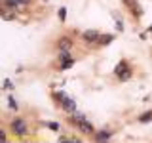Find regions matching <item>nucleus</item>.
<instances>
[{"label": "nucleus", "mask_w": 152, "mask_h": 143, "mask_svg": "<svg viewBox=\"0 0 152 143\" xmlns=\"http://www.w3.org/2000/svg\"><path fill=\"white\" fill-rule=\"evenodd\" d=\"M114 27H116V31H118V32H124V21H122V19H116Z\"/></svg>", "instance_id": "obj_16"}, {"label": "nucleus", "mask_w": 152, "mask_h": 143, "mask_svg": "<svg viewBox=\"0 0 152 143\" xmlns=\"http://www.w3.org/2000/svg\"><path fill=\"white\" fill-rule=\"evenodd\" d=\"M8 137H6V130H0V141H6Z\"/></svg>", "instance_id": "obj_19"}, {"label": "nucleus", "mask_w": 152, "mask_h": 143, "mask_svg": "<svg viewBox=\"0 0 152 143\" xmlns=\"http://www.w3.org/2000/svg\"><path fill=\"white\" fill-rule=\"evenodd\" d=\"M72 46H74V42L70 40L69 36H61L59 40H57V48H59V50H72Z\"/></svg>", "instance_id": "obj_6"}, {"label": "nucleus", "mask_w": 152, "mask_h": 143, "mask_svg": "<svg viewBox=\"0 0 152 143\" xmlns=\"http://www.w3.org/2000/svg\"><path fill=\"white\" fill-rule=\"evenodd\" d=\"M42 2H48V0H42Z\"/></svg>", "instance_id": "obj_22"}, {"label": "nucleus", "mask_w": 152, "mask_h": 143, "mask_svg": "<svg viewBox=\"0 0 152 143\" xmlns=\"http://www.w3.org/2000/svg\"><path fill=\"white\" fill-rule=\"evenodd\" d=\"M112 40H114V35H110V32H108V35H101V36H99L97 46H108Z\"/></svg>", "instance_id": "obj_9"}, {"label": "nucleus", "mask_w": 152, "mask_h": 143, "mask_svg": "<svg viewBox=\"0 0 152 143\" xmlns=\"http://www.w3.org/2000/svg\"><path fill=\"white\" fill-rule=\"evenodd\" d=\"M0 13H2V19H4V21H12V19H15V12H13V10L2 8V10H0Z\"/></svg>", "instance_id": "obj_10"}, {"label": "nucleus", "mask_w": 152, "mask_h": 143, "mask_svg": "<svg viewBox=\"0 0 152 143\" xmlns=\"http://www.w3.org/2000/svg\"><path fill=\"white\" fill-rule=\"evenodd\" d=\"M57 17L61 19V23L66 19V8H59V12H57Z\"/></svg>", "instance_id": "obj_14"}, {"label": "nucleus", "mask_w": 152, "mask_h": 143, "mask_svg": "<svg viewBox=\"0 0 152 143\" xmlns=\"http://www.w3.org/2000/svg\"><path fill=\"white\" fill-rule=\"evenodd\" d=\"M124 4H126L127 8H131V6H135V4H137V0H124Z\"/></svg>", "instance_id": "obj_18"}, {"label": "nucleus", "mask_w": 152, "mask_h": 143, "mask_svg": "<svg viewBox=\"0 0 152 143\" xmlns=\"http://www.w3.org/2000/svg\"><path fill=\"white\" fill-rule=\"evenodd\" d=\"M2 88H4V90H13V82H12L10 78H6V80H4V86H2Z\"/></svg>", "instance_id": "obj_17"}, {"label": "nucleus", "mask_w": 152, "mask_h": 143, "mask_svg": "<svg viewBox=\"0 0 152 143\" xmlns=\"http://www.w3.org/2000/svg\"><path fill=\"white\" fill-rule=\"evenodd\" d=\"M148 32H152V25H150V27H148Z\"/></svg>", "instance_id": "obj_21"}, {"label": "nucleus", "mask_w": 152, "mask_h": 143, "mask_svg": "<svg viewBox=\"0 0 152 143\" xmlns=\"http://www.w3.org/2000/svg\"><path fill=\"white\" fill-rule=\"evenodd\" d=\"M10 132H12L13 136H19V137H25V136L31 133L28 124L25 122V118H21V116H15L12 122H10Z\"/></svg>", "instance_id": "obj_1"}, {"label": "nucleus", "mask_w": 152, "mask_h": 143, "mask_svg": "<svg viewBox=\"0 0 152 143\" xmlns=\"http://www.w3.org/2000/svg\"><path fill=\"white\" fill-rule=\"evenodd\" d=\"M72 65H74V57H70V59H66V61H61V71L70 69Z\"/></svg>", "instance_id": "obj_12"}, {"label": "nucleus", "mask_w": 152, "mask_h": 143, "mask_svg": "<svg viewBox=\"0 0 152 143\" xmlns=\"http://www.w3.org/2000/svg\"><path fill=\"white\" fill-rule=\"evenodd\" d=\"M137 120H139L141 124H146V122H150L152 120V111H146V113H142L139 118H137Z\"/></svg>", "instance_id": "obj_11"}, {"label": "nucleus", "mask_w": 152, "mask_h": 143, "mask_svg": "<svg viewBox=\"0 0 152 143\" xmlns=\"http://www.w3.org/2000/svg\"><path fill=\"white\" fill-rule=\"evenodd\" d=\"M8 105H10V109H12V111H17V109H19V103L15 101V97H13V95H10V97H8Z\"/></svg>", "instance_id": "obj_13"}, {"label": "nucleus", "mask_w": 152, "mask_h": 143, "mask_svg": "<svg viewBox=\"0 0 152 143\" xmlns=\"http://www.w3.org/2000/svg\"><path fill=\"white\" fill-rule=\"evenodd\" d=\"M2 8L17 12V10H21V2H19V0H2Z\"/></svg>", "instance_id": "obj_8"}, {"label": "nucleus", "mask_w": 152, "mask_h": 143, "mask_svg": "<svg viewBox=\"0 0 152 143\" xmlns=\"http://www.w3.org/2000/svg\"><path fill=\"white\" fill-rule=\"evenodd\" d=\"M53 97L57 99V103L61 105V109H63L65 113H69V114L76 113V101L72 97H69L65 92H57V94H53Z\"/></svg>", "instance_id": "obj_2"}, {"label": "nucleus", "mask_w": 152, "mask_h": 143, "mask_svg": "<svg viewBox=\"0 0 152 143\" xmlns=\"http://www.w3.org/2000/svg\"><path fill=\"white\" fill-rule=\"evenodd\" d=\"M110 136H112L110 130H97L93 133V139L95 141H107V139H110Z\"/></svg>", "instance_id": "obj_7"}, {"label": "nucleus", "mask_w": 152, "mask_h": 143, "mask_svg": "<svg viewBox=\"0 0 152 143\" xmlns=\"http://www.w3.org/2000/svg\"><path fill=\"white\" fill-rule=\"evenodd\" d=\"M74 128L76 130H78L80 133H84V136H93L95 132V128H93V124L88 120V118H86V120H80V122H74Z\"/></svg>", "instance_id": "obj_4"}, {"label": "nucleus", "mask_w": 152, "mask_h": 143, "mask_svg": "<svg viewBox=\"0 0 152 143\" xmlns=\"http://www.w3.org/2000/svg\"><path fill=\"white\" fill-rule=\"evenodd\" d=\"M114 74H116V76H118V80H122V82H127V80H131V76H133V69H131L129 61L122 59L120 63L114 67Z\"/></svg>", "instance_id": "obj_3"}, {"label": "nucleus", "mask_w": 152, "mask_h": 143, "mask_svg": "<svg viewBox=\"0 0 152 143\" xmlns=\"http://www.w3.org/2000/svg\"><path fill=\"white\" fill-rule=\"evenodd\" d=\"M46 126L50 128V130H53V132H59V128H61L57 122H46Z\"/></svg>", "instance_id": "obj_15"}, {"label": "nucleus", "mask_w": 152, "mask_h": 143, "mask_svg": "<svg viewBox=\"0 0 152 143\" xmlns=\"http://www.w3.org/2000/svg\"><path fill=\"white\" fill-rule=\"evenodd\" d=\"M99 36H101V32L95 31V29H89V31H84L82 32V40L86 42V44H97Z\"/></svg>", "instance_id": "obj_5"}, {"label": "nucleus", "mask_w": 152, "mask_h": 143, "mask_svg": "<svg viewBox=\"0 0 152 143\" xmlns=\"http://www.w3.org/2000/svg\"><path fill=\"white\" fill-rule=\"evenodd\" d=\"M19 2H21V8H25V6H28V4L32 2V0H19Z\"/></svg>", "instance_id": "obj_20"}]
</instances>
